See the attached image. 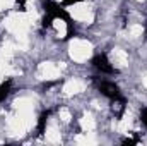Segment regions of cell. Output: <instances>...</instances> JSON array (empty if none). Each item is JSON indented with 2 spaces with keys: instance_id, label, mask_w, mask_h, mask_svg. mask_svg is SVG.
<instances>
[{
  "instance_id": "6da1fadb",
  "label": "cell",
  "mask_w": 147,
  "mask_h": 146,
  "mask_svg": "<svg viewBox=\"0 0 147 146\" xmlns=\"http://www.w3.org/2000/svg\"><path fill=\"white\" fill-rule=\"evenodd\" d=\"M92 83H94V84H96V88L101 91V95H105L106 98H110L111 102L125 98V96L121 95V91H120L118 84H115V83H111V81H105V79H99L98 76H94V77H92Z\"/></svg>"
},
{
  "instance_id": "7a4b0ae2",
  "label": "cell",
  "mask_w": 147,
  "mask_h": 146,
  "mask_svg": "<svg viewBox=\"0 0 147 146\" xmlns=\"http://www.w3.org/2000/svg\"><path fill=\"white\" fill-rule=\"evenodd\" d=\"M91 64H92V67H96L101 74H118V71L110 64L106 53H98V55H94L92 60H91Z\"/></svg>"
},
{
  "instance_id": "3957f363",
  "label": "cell",
  "mask_w": 147,
  "mask_h": 146,
  "mask_svg": "<svg viewBox=\"0 0 147 146\" xmlns=\"http://www.w3.org/2000/svg\"><path fill=\"white\" fill-rule=\"evenodd\" d=\"M50 113H51V110H45V112L39 115V119H38V136H39V138L45 134V129H46V120H48Z\"/></svg>"
},
{
  "instance_id": "277c9868",
  "label": "cell",
  "mask_w": 147,
  "mask_h": 146,
  "mask_svg": "<svg viewBox=\"0 0 147 146\" xmlns=\"http://www.w3.org/2000/svg\"><path fill=\"white\" fill-rule=\"evenodd\" d=\"M125 107H127V100H125V98L113 102V112H115V117H116V119H121V115H123V112H125Z\"/></svg>"
},
{
  "instance_id": "5b68a950",
  "label": "cell",
  "mask_w": 147,
  "mask_h": 146,
  "mask_svg": "<svg viewBox=\"0 0 147 146\" xmlns=\"http://www.w3.org/2000/svg\"><path fill=\"white\" fill-rule=\"evenodd\" d=\"M10 89H12V81H10V79H9V81H5V83H2V86H0V103L9 96Z\"/></svg>"
},
{
  "instance_id": "8992f818",
  "label": "cell",
  "mask_w": 147,
  "mask_h": 146,
  "mask_svg": "<svg viewBox=\"0 0 147 146\" xmlns=\"http://www.w3.org/2000/svg\"><path fill=\"white\" fill-rule=\"evenodd\" d=\"M137 143H139V136H135V138H127V139L121 141V145H125V146H132V145H137Z\"/></svg>"
},
{
  "instance_id": "52a82bcc",
  "label": "cell",
  "mask_w": 147,
  "mask_h": 146,
  "mask_svg": "<svg viewBox=\"0 0 147 146\" xmlns=\"http://www.w3.org/2000/svg\"><path fill=\"white\" fill-rule=\"evenodd\" d=\"M60 81H48V83H43V89H50V88H53V86H57Z\"/></svg>"
},
{
  "instance_id": "ba28073f",
  "label": "cell",
  "mask_w": 147,
  "mask_h": 146,
  "mask_svg": "<svg viewBox=\"0 0 147 146\" xmlns=\"http://www.w3.org/2000/svg\"><path fill=\"white\" fill-rule=\"evenodd\" d=\"M140 120H142V124L147 127V107L142 110V112H140Z\"/></svg>"
},
{
  "instance_id": "9c48e42d",
  "label": "cell",
  "mask_w": 147,
  "mask_h": 146,
  "mask_svg": "<svg viewBox=\"0 0 147 146\" xmlns=\"http://www.w3.org/2000/svg\"><path fill=\"white\" fill-rule=\"evenodd\" d=\"M17 10H21V12L26 10V3H24V0H17Z\"/></svg>"
},
{
  "instance_id": "30bf717a",
  "label": "cell",
  "mask_w": 147,
  "mask_h": 146,
  "mask_svg": "<svg viewBox=\"0 0 147 146\" xmlns=\"http://www.w3.org/2000/svg\"><path fill=\"white\" fill-rule=\"evenodd\" d=\"M63 5H72V3H77V2H82V0H60Z\"/></svg>"
},
{
  "instance_id": "8fae6325",
  "label": "cell",
  "mask_w": 147,
  "mask_h": 146,
  "mask_svg": "<svg viewBox=\"0 0 147 146\" xmlns=\"http://www.w3.org/2000/svg\"><path fill=\"white\" fill-rule=\"evenodd\" d=\"M146 38H147V23H146Z\"/></svg>"
}]
</instances>
